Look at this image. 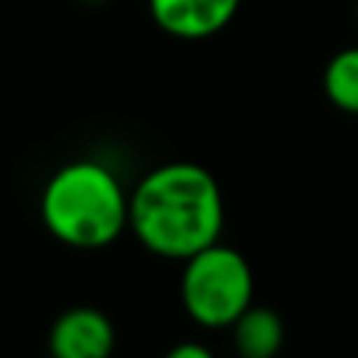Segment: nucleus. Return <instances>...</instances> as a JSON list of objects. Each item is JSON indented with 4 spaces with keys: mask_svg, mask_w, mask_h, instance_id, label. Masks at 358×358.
I'll list each match as a JSON object with an SVG mask.
<instances>
[{
    "mask_svg": "<svg viewBox=\"0 0 358 358\" xmlns=\"http://www.w3.org/2000/svg\"><path fill=\"white\" fill-rule=\"evenodd\" d=\"M224 221L218 179L190 159L162 162L129 190V232L148 255L162 260L185 263L218 243Z\"/></svg>",
    "mask_w": 358,
    "mask_h": 358,
    "instance_id": "1",
    "label": "nucleus"
},
{
    "mask_svg": "<svg viewBox=\"0 0 358 358\" xmlns=\"http://www.w3.org/2000/svg\"><path fill=\"white\" fill-rule=\"evenodd\" d=\"M39 218L59 243L78 252H98L129 229V190L109 165L73 159L45 182Z\"/></svg>",
    "mask_w": 358,
    "mask_h": 358,
    "instance_id": "2",
    "label": "nucleus"
},
{
    "mask_svg": "<svg viewBox=\"0 0 358 358\" xmlns=\"http://www.w3.org/2000/svg\"><path fill=\"white\" fill-rule=\"evenodd\" d=\"M179 302L193 324L229 330L255 302V271L235 246L218 241L182 263Z\"/></svg>",
    "mask_w": 358,
    "mask_h": 358,
    "instance_id": "3",
    "label": "nucleus"
},
{
    "mask_svg": "<svg viewBox=\"0 0 358 358\" xmlns=\"http://www.w3.org/2000/svg\"><path fill=\"white\" fill-rule=\"evenodd\" d=\"M117 344L109 313L95 305L64 308L48 330L50 358H112Z\"/></svg>",
    "mask_w": 358,
    "mask_h": 358,
    "instance_id": "4",
    "label": "nucleus"
},
{
    "mask_svg": "<svg viewBox=\"0 0 358 358\" xmlns=\"http://www.w3.org/2000/svg\"><path fill=\"white\" fill-rule=\"evenodd\" d=\"M145 3L157 28L185 42H201L221 34L241 8V0H145Z\"/></svg>",
    "mask_w": 358,
    "mask_h": 358,
    "instance_id": "5",
    "label": "nucleus"
},
{
    "mask_svg": "<svg viewBox=\"0 0 358 358\" xmlns=\"http://www.w3.org/2000/svg\"><path fill=\"white\" fill-rule=\"evenodd\" d=\"M238 358H277L285 344V322L268 305H249L229 327Z\"/></svg>",
    "mask_w": 358,
    "mask_h": 358,
    "instance_id": "6",
    "label": "nucleus"
},
{
    "mask_svg": "<svg viewBox=\"0 0 358 358\" xmlns=\"http://www.w3.org/2000/svg\"><path fill=\"white\" fill-rule=\"evenodd\" d=\"M322 90L336 109L358 115V45L341 48L330 56L322 73Z\"/></svg>",
    "mask_w": 358,
    "mask_h": 358,
    "instance_id": "7",
    "label": "nucleus"
},
{
    "mask_svg": "<svg viewBox=\"0 0 358 358\" xmlns=\"http://www.w3.org/2000/svg\"><path fill=\"white\" fill-rule=\"evenodd\" d=\"M162 358H215V355H213V350H210L207 344H201V341H179V344L168 347Z\"/></svg>",
    "mask_w": 358,
    "mask_h": 358,
    "instance_id": "8",
    "label": "nucleus"
},
{
    "mask_svg": "<svg viewBox=\"0 0 358 358\" xmlns=\"http://www.w3.org/2000/svg\"><path fill=\"white\" fill-rule=\"evenodd\" d=\"M84 6H101V3H106V0H81Z\"/></svg>",
    "mask_w": 358,
    "mask_h": 358,
    "instance_id": "9",
    "label": "nucleus"
},
{
    "mask_svg": "<svg viewBox=\"0 0 358 358\" xmlns=\"http://www.w3.org/2000/svg\"><path fill=\"white\" fill-rule=\"evenodd\" d=\"M355 17H358V0H355Z\"/></svg>",
    "mask_w": 358,
    "mask_h": 358,
    "instance_id": "10",
    "label": "nucleus"
},
{
    "mask_svg": "<svg viewBox=\"0 0 358 358\" xmlns=\"http://www.w3.org/2000/svg\"><path fill=\"white\" fill-rule=\"evenodd\" d=\"M48 358H50V355H48Z\"/></svg>",
    "mask_w": 358,
    "mask_h": 358,
    "instance_id": "11",
    "label": "nucleus"
}]
</instances>
